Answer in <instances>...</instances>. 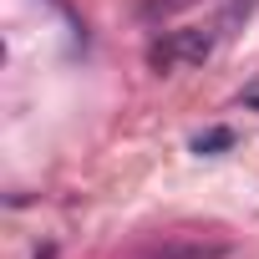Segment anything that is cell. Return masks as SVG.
<instances>
[{"mask_svg":"<svg viewBox=\"0 0 259 259\" xmlns=\"http://www.w3.org/2000/svg\"><path fill=\"white\" fill-rule=\"evenodd\" d=\"M208 51H213V36L198 31V26H183V31H168L163 41L148 46V66L168 76V71H178V66H198V61H208Z\"/></svg>","mask_w":259,"mask_h":259,"instance_id":"1","label":"cell"},{"mask_svg":"<svg viewBox=\"0 0 259 259\" xmlns=\"http://www.w3.org/2000/svg\"><path fill=\"white\" fill-rule=\"evenodd\" d=\"M229 254V244H168V249H158L153 259H224Z\"/></svg>","mask_w":259,"mask_h":259,"instance_id":"2","label":"cell"},{"mask_svg":"<svg viewBox=\"0 0 259 259\" xmlns=\"http://www.w3.org/2000/svg\"><path fill=\"white\" fill-rule=\"evenodd\" d=\"M224 148H234V133H229V127H208V133L193 138V153H203V158H213V153H224Z\"/></svg>","mask_w":259,"mask_h":259,"instance_id":"3","label":"cell"},{"mask_svg":"<svg viewBox=\"0 0 259 259\" xmlns=\"http://www.w3.org/2000/svg\"><path fill=\"white\" fill-rule=\"evenodd\" d=\"M178 6H188V0H148L143 16H168V11H178Z\"/></svg>","mask_w":259,"mask_h":259,"instance_id":"4","label":"cell"}]
</instances>
